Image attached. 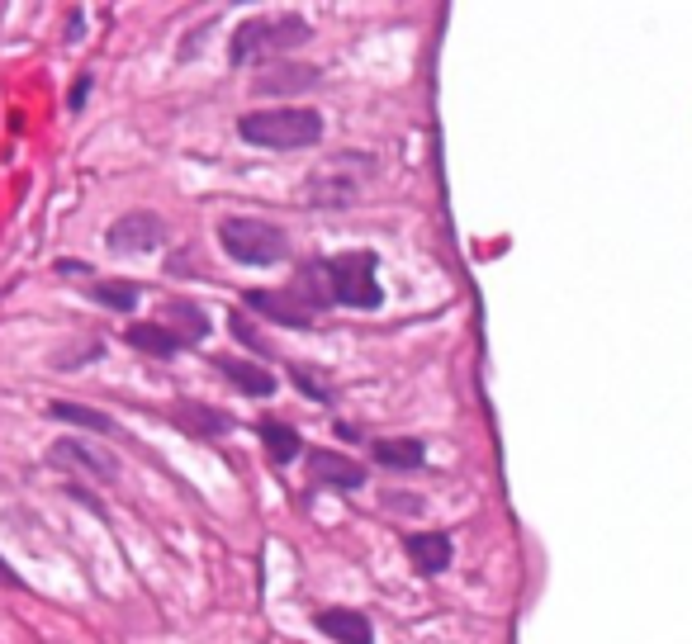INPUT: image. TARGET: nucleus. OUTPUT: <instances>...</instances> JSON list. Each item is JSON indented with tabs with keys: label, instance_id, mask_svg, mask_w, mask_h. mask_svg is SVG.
<instances>
[{
	"label": "nucleus",
	"instance_id": "nucleus-25",
	"mask_svg": "<svg viewBox=\"0 0 692 644\" xmlns=\"http://www.w3.org/2000/svg\"><path fill=\"white\" fill-rule=\"evenodd\" d=\"M0 583H10V588H15V583H19V578H15V573H10V569H5V559H0Z\"/></svg>",
	"mask_w": 692,
	"mask_h": 644
},
{
	"label": "nucleus",
	"instance_id": "nucleus-1",
	"mask_svg": "<svg viewBox=\"0 0 692 644\" xmlns=\"http://www.w3.org/2000/svg\"><path fill=\"white\" fill-rule=\"evenodd\" d=\"M242 143L266 147V152H299L323 138V114L309 105H285V109H252L237 119Z\"/></svg>",
	"mask_w": 692,
	"mask_h": 644
},
{
	"label": "nucleus",
	"instance_id": "nucleus-24",
	"mask_svg": "<svg viewBox=\"0 0 692 644\" xmlns=\"http://www.w3.org/2000/svg\"><path fill=\"white\" fill-rule=\"evenodd\" d=\"M86 95H91V76H81V81H76V90H72V109L86 105Z\"/></svg>",
	"mask_w": 692,
	"mask_h": 644
},
{
	"label": "nucleus",
	"instance_id": "nucleus-12",
	"mask_svg": "<svg viewBox=\"0 0 692 644\" xmlns=\"http://www.w3.org/2000/svg\"><path fill=\"white\" fill-rule=\"evenodd\" d=\"M313 626L323 630L328 640H337V644H375V630H370V621H365L361 611H346V607L318 611V621H313Z\"/></svg>",
	"mask_w": 692,
	"mask_h": 644
},
{
	"label": "nucleus",
	"instance_id": "nucleus-18",
	"mask_svg": "<svg viewBox=\"0 0 692 644\" xmlns=\"http://www.w3.org/2000/svg\"><path fill=\"white\" fill-rule=\"evenodd\" d=\"M256 436H261V446L271 450L275 465H290V460H299V450H304L299 431L285 427V422H256Z\"/></svg>",
	"mask_w": 692,
	"mask_h": 644
},
{
	"label": "nucleus",
	"instance_id": "nucleus-9",
	"mask_svg": "<svg viewBox=\"0 0 692 644\" xmlns=\"http://www.w3.org/2000/svg\"><path fill=\"white\" fill-rule=\"evenodd\" d=\"M403 550H408V559H413V569L427 573V578H437V573L451 569V536H441V531H418V536L403 540Z\"/></svg>",
	"mask_w": 692,
	"mask_h": 644
},
{
	"label": "nucleus",
	"instance_id": "nucleus-5",
	"mask_svg": "<svg viewBox=\"0 0 692 644\" xmlns=\"http://www.w3.org/2000/svg\"><path fill=\"white\" fill-rule=\"evenodd\" d=\"M157 242H162V218L147 214V209H133V214L114 218L110 233H105V247L124 251V256H133V251H152Z\"/></svg>",
	"mask_w": 692,
	"mask_h": 644
},
{
	"label": "nucleus",
	"instance_id": "nucleus-4",
	"mask_svg": "<svg viewBox=\"0 0 692 644\" xmlns=\"http://www.w3.org/2000/svg\"><path fill=\"white\" fill-rule=\"evenodd\" d=\"M328 285L337 308H380V261L375 251H337L328 261Z\"/></svg>",
	"mask_w": 692,
	"mask_h": 644
},
{
	"label": "nucleus",
	"instance_id": "nucleus-22",
	"mask_svg": "<svg viewBox=\"0 0 692 644\" xmlns=\"http://www.w3.org/2000/svg\"><path fill=\"white\" fill-rule=\"evenodd\" d=\"M290 379H294V389H304L313 403H332V389L318 375H313L309 365H290Z\"/></svg>",
	"mask_w": 692,
	"mask_h": 644
},
{
	"label": "nucleus",
	"instance_id": "nucleus-11",
	"mask_svg": "<svg viewBox=\"0 0 692 644\" xmlns=\"http://www.w3.org/2000/svg\"><path fill=\"white\" fill-rule=\"evenodd\" d=\"M290 294L299 299V304L309 308L313 318L323 313V308H332V285H328V261H304L299 266V275H294Z\"/></svg>",
	"mask_w": 692,
	"mask_h": 644
},
{
	"label": "nucleus",
	"instance_id": "nucleus-15",
	"mask_svg": "<svg viewBox=\"0 0 692 644\" xmlns=\"http://www.w3.org/2000/svg\"><path fill=\"white\" fill-rule=\"evenodd\" d=\"M171 417H176V427L195 431V436H223V431L233 427V417H228V412L204 408V403H181Z\"/></svg>",
	"mask_w": 692,
	"mask_h": 644
},
{
	"label": "nucleus",
	"instance_id": "nucleus-19",
	"mask_svg": "<svg viewBox=\"0 0 692 644\" xmlns=\"http://www.w3.org/2000/svg\"><path fill=\"white\" fill-rule=\"evenodd\" d=\"M304 199H313V204H351L356 199V180L332 176V171H313L309 185H304Z\"/></svg>",
	"mask_w": 692,
	"mask_h": 644
},
{
	"label": "nucleus",
	"instance_id": "nucleus-10",
	"mask_svg": "<svg viewBox=\"0 0 692 644\" xmlns=\"http://www.w3.org/2000/svg\"><path fill=\"white\" fill-rule=\"evenodd\" d=\"M214 370H219L233 389H242L247 398H271L275 394V375L266 365H252V360H237V356H219Z\"/></svg>",
	"mask_w": 692,
	"mask_h": 644
},
{
	"label": "nucleus",
	"instance_id": "nucleus-23",
	"mask_svg": "<svg viewBox=\"0 0 692 644\" xmlns=\"http://www.w3.org/2000/svg\"><path fill=\"white\" fill-rule=\"evenodd\" d=\"M228 327H233V337L242 341V346H252V351H261V337H256L252 327H247V318H242V313H233V318H228Z\"/></svg>",
	"mask_w": 692,
	"mask_h": 644
},
{
	"label": "nucleus",
	"instance_id": "nucleus-17",
	"mask_svg": "<svg viewBox=\"0 0 692 644\" xmlns=\"http://www.w3.org/2000/svg\"><path fill=\"white\" fill-rule=\"evenodd\" d=\"M48 412H53L57 422H67V427H86V431H100V436H114V431H119L110 412L81 408V403H67V398H53V403H48Z\"/></svg>",
	"mask_w": 692,
	"mask_h": 644
},
{
	"label": "nucleus",
	"instance_id": "nucleus-20",
	"mask_svg": "<svg viewBox=\"0 0 692 644\" xmlns=\"http://www.w3.org/2000/svg\"><path fill=\"white\" fill-rule=\"evenodd\" d=\"M166 322H176L171 332H176L185 346H195V341L209 337V318H204L195 304H185V299H171V304H166Z\"/></svg>",
	"mask_w": 692,
	"mask_h": 644
},
{
	"label": "nucleus",
	"instance_id": "nucleus-21",
	"mask_svg": "<svg viewBox=\"0 0 692 644\" xmlns=\"http://www.w3.org/2000/svg\"><path fill=\"white\" fill-rule=\"evenodd\" d=\"M91 299L95 304H105V308H119V313H128V308H138V285L133 280H110V285H95L91 289Z\"/></svg>",
	"mask_w": 692,
	"mask_h": 644
},
{
	"label": "nucleus",
	"instance_id": "nucleus-7",
	"mask_svg": "<svg viewBox=\"0 0 692 644\" xmlns=\"http://www.w3.org/2000/svg\"><path fill=\"white\" fill-rule=\"evenodd\" d=\"M247 308L275 318L280 327H313V313L294 299L290 289H247Z\"/></svg>",
	"mask_w": 692,
	"mask_h": 644
},
{
	"label": "nucleus",
	"instance_id": "nucleus-8",
	"mask_svg": "<svg viewBox=\"0 0 692 644\" xmlns=\"http://www.w3.org/2000/svg\"><path fill=\"white\" fill-rule=\"evenodd\" d=\"M48 460H53V465H72V469H81V474H91V479H100V483L119 479V465H114L110 455L91 450L86 441H57V446L48 450Z\"/></svg>",
	"mask_w": 692,
	"mask_h": 644
},
{
	"label": "nucleus",
	"instance_id": "nucleus-6",
	"mask_svg": "<svg viewBox=\"0 0 692 644\" xmlns=\"http://www.w3.org/2000/svg\"><path fill=\"white\" fill-rule=\"evenodd\" d=\"M309 479L323 483V488L356 493L365 483V465H356L351 455H337V450H309Z\"/></svg>",
	"mask_w": 692,
	"mask_h": 644
},
{
	"label": "nucleus",
	"instance_id": "nucleus-13",
	"mask_svg": "<svg viewBox=\"0 0 692 644\" xmlns=\"http://www.w3.org/2000/svg\"><path fill=\"white\" fill-rule=\"evenodd\" d=\"M318 72L313 67H299V62H271L266 72L256 76V95H290L299 86H313Z\"/></svg>",
	"mask_w": 692,
	"mask_h": 644
},
{
	"label": "nucleus",
	"instance_id": "nucleus-16",
	"mask_svg": "<svg viewBox=\"0 0 692 644\" xmlns=\"http://www.w3.org/2000/svg\"><path fill=\"white\" fill-rule=\"evenodd\" d=\"M128 346H138L147 356H176L185 341L166 327V322H138V327H128Z\"/></svg>",
	"mask_w": 692,
	"mask_h": 644
},
{
	"label": "nucleus",
	"instance_id": "nucleus-14",
	"mask_svg": "<svg viewBox=\"0 0 692 644\" xmlns=\"http://www.w3.org/2000/svg\"><path fill=\"white\" fill-rule=\"evenodd\" d=\"M370 455H375V465H384V469H418L427 446L413 441V436H389V441H370Z\"/></svg>",
	"mask_w": 692,
	"mask_h": 644
},
{
	"label": "nucleus",
	"instance_id": "nucleus-2",
	"mask_svg": "<svg viewBox=\"0 0 692 644\" xmlns=\"http://www.w3.org/2000/svg\"><path fill=\"white\" fill-rule=\"evenodd\" d=\"M309 38H313V24L304 15L247 19V24H237L233 43H228V57H233V67H252V62H266L271 67L275 57L304 48Z\"/></svg>",
	"mask_w": 692,
	"mask_h": 644
},
{
	"label": "nucleus",
	"instance_id": "nucleus-3",
	"mask_svg": "<svg viewBox=\"0 0 692 644\" xmlns=\"http://www.w3.org/2000/svg\"><path fill=\"white\" fill-rule=\"evenodd\" d=\"M219 247L233 256L237 266H280L290 256V237H285L280 223L233 214L219 223Z\"/></svg>",
	"mask_w": 692,
	"mask_h": 644
}]
</instances>
